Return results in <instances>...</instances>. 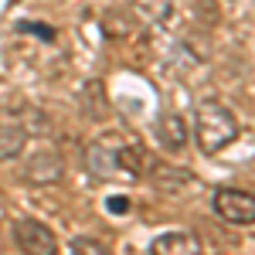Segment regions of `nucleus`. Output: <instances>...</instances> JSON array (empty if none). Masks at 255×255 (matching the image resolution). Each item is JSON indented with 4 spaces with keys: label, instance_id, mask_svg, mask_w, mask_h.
Wrapping results in <instances>:
<instances>
[{
    "label": "nucleus",
    "instance_id": "1",
    "mask_svg": "<svg viewBox=\"0 0 255 255\" xmlns=\"http://www.w3.org/2000/svg\"><path fill=\"white\" fill-rule=\"evenodd\" d=\"M242 126H238V116L225 106V102H201L194 109V143L204 157H218L221 150H228L238 139Z\"/></svg>",
    "mask_w": 255,
    "mask_h": 255
},
{
    "label": "nucleus",
    "instance_id": "2",
    "mask_svg": "<svg viewBox=\"0 0 255 255\" xmlns=\"http://www.w3.org/2000/svg\"><path fill=\"white\" fill-rule=\"evenodd\" d=\"M123 143H126V139L116 136V133H106V136L92 139L89 150H85V167H89V174L99 177V180H113L116 174H123V163H119Z\"/></svg>",
    "mask_w": 255,
    "mask_h": 255
},
{
    "label": "nucleus",
    "instance_id": "3",
    "mask_svg": "<svg viewBox=\"0 0 255 255\" xmlns=\"http://www.w3.org/2000/svg\"><path fill=\"white\" fill-rule=\"evenodd\" d=\"M211 208L228 225H255V194L242 187H218L211 197Z\"/></svg>",
    "mask_w": 255,
    "mask_h": 255
},
{
    "label": "nucleus",
    "instance_id": "4",
    "mask_svg": "<svg viewBox=\"0 0 255 255\" xmlns=\"http://www.w3.org/2000/svg\"><path fill=\"white\" fill-rule=\"evenodd\" d=\"M20 177H24L27 184H34V187L61 184V177H65V157H61L55 146H38L31 157L24 160Z\"/></svg>",
    "mask_w": 255,
    "mask_h": 255
},
{
    "label": "nucleus",
    "instance_id": "5",
    "mask_svg": "<svg viewBox=\"0 0 255 255\" xmlns=\"http://www.w3.org/2000/svg\"><path fill=\"white\" fill-rule=\"evenodd\" d=\"M14 242L20 252H34V255H55L58 252V238L48 225H41L38 218H20L14 225Z\"/></svg>",
    "mask_w": 255,
    "mask_h": 255
},
{
    "label": "nucleus",
    "instance_id": "6",
    "mask_svg": "<svg viewBox=\"0 0 255 255\" xmlns=\"http://www.w3.org/2000/svg\"><path fill=\"white\" fill-rule=\"evenodd\" d=\"M153 136H157V143H163L167 150L177 153V150L187 146V126L177 113H160L157 123H153Z\"/></svg>",
    "mask_w": 255,
    "mask_h": 255
},
{
    "label": "nucleus",
    "instance_id": "7",
    "mask_svg": "<svg viewBox=\"0 0 255 255\" xmlns=\"http://www.w3.org/2000/svg\"><path fill=\"white\" fill-rule=\"evenodd\" d=\"M27 146V129L17 119H0V163L17 160Z\"/></svg>",
    "mask_w": 255,
    "mask_h": 255
},
{
    "label": "nucleus",
    "instance_id": "8",
    "mask_svg": "<svg viewBox=\"0 0 255 255\" xmlns=\"http://www.w3.org/2000/svg\"><path fill=\"white\" fill-rule=\"evenodd\" d=\"M146 180H150L153 187H160V191H170V194H174V191H180V187L191 184V170H184V167H170V163L157 160V163L150 167Z\"/></svg>",
    "mask_w": 255,
    "mask_h": 255
},
{
    "label": "nucleus",
    "instance_id": "9",
    "mask_svg": "<svg viewBox=\"0 0 255 255\" xmlns=\"http://www.w3.org/2000/svg\"><path fill=\"white\" fill-rule=\"evenodd\" d=\"M150 252L167 255V252H201V238L191 232H167L150 242Z\"/></svg>",
    "mask_w": 255,
    "mask_h": 255
},
{
    "label": "nucleus",
    "instance_id": "10",
    "mask_svg": "<svg viewBox=\"0 0 255 255\" xmlns=\"http://www.w3.org/2000/svg\"><path fill=\"white\" fill-rule=\"evenodd\" d=\"M133 14H136L143 24L157 27V24H167L174 17V0H129Z\"/></svg>",
    "mask_w": 255,
    "mask_h": 255
},
{
    "label": "nucleus",
    "instance_id": "11",
    "mask_svg": "<svg viewBox=\"0 0 255 255\" xmlns=\"http://www.w3.org/2000/svg\"><path fill=\"white\" fill-rule=\"evenodd\" d=\"M17 123L27 129V136H31V133H34V136H48V133H51V116H48L44 109H31V106H27Z\"/></svg>",
    "mask_w": 255,
    "mask_h": 255
},
{
    "label": "nucleus",
    "instance_id": "12",
    "mask_svg": "<svg viewBox=\"0 0 255 255\" xmlns=\"http://www.w3.org/2000/svg\"><path fill=\"white\" fill-rule=\"evenodd\" d=\"M72 252H109V245L99 242V238L82 235V238H72Z\"/></svg>",
    "mask_w": 255,
    "mask_h": 255
},
{
    "label": "nucleus",
    "instance_id": "13",
    "mask_svg": "<svg viewBox=\"0 0 255 255\" xmlns=\"http://www.w3.org/2000/svg\"><path fill=\"white\" fill-rule=\"evenodd\" d=\"M126 208H129V204H126V201H123V197H113V201H109V211H126Z\"/></svg>",
    "mask_w": 255,
    "mask_h": 255
}]
</instances>
